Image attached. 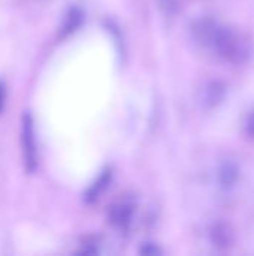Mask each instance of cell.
I'll return each instance as SVG.
<instances>
[{
	"label": "cell",
	"mask_w": 254,
	"mask_h": 256,
	"mask_svg": "<svg viewBox=\"0 0 254 256\" xmlns=\"http://www.w3.org/2000/svg\"><path fill=\"white\" fill-rule=\"evenodd\" d=\"M22 144H24V159L27 168L31 171L36 164V153H34V140H33V126L30 117H24L22 123Z\"/></svg>",
	"instance_id": "277c9868"
},
{
	"label": "cell",
	"mask_w": 254,
	"mask_h": 256,
	"mask_svg": "<svg viewBox=\"0 0 254 256\" xmlns=\"http://www.w3.org/2000/svg\"><path fill=\"white\" fill-rule=\"evenodd\" d=\"M210 238L217 249L223 250V249H229L234 244L235 232H234L231 225H228L225 222H217L211 226Z\"/></svg>",
	"instance_id": "3957f363"
},
{
	"label": "cell",
	"mask_w": 254,
	"mask_h": 256,
	"mask_svg": "<svg viewBox=\"0 0 254 256\" xmlns=\"http://www.w3.org/2000/svg\"><path fill=\"white\" fill-rule=\"evenodd\" d=\"M240 166L232 162V160H225L220 168H219V172H217V177H219V183L223 189H231L234 188L238 180H240Z\"/></svg>",
	"instance_id": "5b68a950"
},
{
	"label": "cell",
	"mask_w": 254,
	"mask_h": 256,
	"mask_svg": "<svg viewBox=\"0 0 254 256\" xmlns=\"http://www.w3.org/2000/svg\"><path fill=\"white\" fill-rule=\"evenodd\" d=\"M211 48H214V51L223 60L231 63H243L250 56L249 42L232 28L223 26L219 27Z\"/></svg>",
	"instance_id": "6da1fadb"
},
{
	"label": "cell",
	"mask_w": 254,
	"mask_h": 256,
	"mask_svg": "<svg viewBox=\"0 0 254 256\" xmlns=\"http://www.w3.org/2000/svg\"><path fill=\"white\" fill-rule=\"evenodd\" d=\"M160 9L166 14V15H174L178 10V3L180 0H157Z\"/></svg>",
	"instance_id": "52a82bcc"
},
{
	"label": "cell",
	"mask_w": 254,
	"mask_h": 256,
	"mask_svg": "<svg viewBox=\"0 0 254 256\" xmlns=\"http://www.w3.org/2000/svg\"><path fill=\"white\" fill-rule=\"evenodd\" d=\"M219 27H220V24L216 20H213V18H201L193 26V34H195V38H196V40L199 44L211 46Z\"/></svg>",
	"instance_id": "7a4b0ae2"
},
{
	"label": "cell",
	"mask_w": 254,
	"mask_h": 256,
	"mask_svg": "<svg viewBox=\"0 0 254 256\" xmlns=\"http://www.w3.org/2000/svg\"><path fill=\"white\" fill-rule=\"evenodd\" d=\"M4 98H6L4 87H3V84L0 82V111H1V108H3V104H4Z\"/></svg>",
	"instance_id": "9c48e42d"
},
{
	"label": "cell",
	"mask_w": 254,
	"mask_h": 256,
	"mask_svg": "<svg viewBox=\"0 0 254 256\" xmlns=\"http://www.w3.org/2000/svg\"><path fill=\"white\" fill-rule=\"evenodd\" d=\"M246 132L249 136L254 138V111L247 117V122H246Z\"/></svg>",
	"instance_id": "ba28073f"
},
{
	"label": "cell",
	"mask_w": 254,
	"mask_h": 256,
	"mask_svg": "<svg viewBox=\"0 0 254 256\" xmlns=\"http://www.w3.org/2000/svg\"><path fill=\"white\" fill-rule=\"evenodd\" d=\"M225 94H226L225 84H222L220 81H213L208 84L205 90V104L208 106H216L225 99Z\"/></svg>",
	"instance_id": "8992f818"
}]
</instances>
